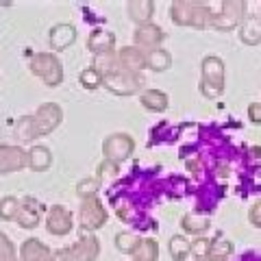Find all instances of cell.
I'll return each instance as SVG.
<instances>
[{"instance_id": "1", "label": "cell", "mask_w": 261, "mask_h": 261, "mask_svg": "<svg viewBox=\"0 0 261 261\" xmlns=\"http://www.w3.org/2000/svg\"><path fill=\"white\" fill-rule=\"evenodd\" d=\"M214 7L207 3H194V0H176L170 5V20L176 27H192V29H207L209 18L214 15Z\"/></svg>"}, {"instance_id": "2", "label": "cell", "mask_w": 261, "mask_h": 261, "mask_svg": "<svg viewBox=\"0 0 261 261\" xmlns=\"http://www.w3.org/2000/svg\"><path fill=\"white\" fill-rule=\"evenodd\" d=\"M200 94L205 98H218L226 87V65L216 55H209L200 61Z\"/></svg>"}, {"instance_id": "3", "label": "cell", "mask_w": 261, "mask_h": 261, "mask_svg": "<svg viewBox=\"0 0 261 261\" xmlns=\"http://www.w3.org/2000/svg\"><path fill=\"white\" fill-rule=\"evenodd\" d=\"M31 74L42 79L46 87H57L63 83V65L55 53H37L29 61Z\"/></svg>"}, {"instance_id": "4", "label": "cell", "mask_w": 261, "mask_h": 261, "mask_svg": "<svg viewBox=\"0 0 261 261\" xmlns=\"http://www.w3.org/2000/svg\"><path fill=\"white\" fill-rule=\"evenodd\" d=\"M107 209H105V202L98 198V196H94V198H85L83 202H81V209H79V224L83 231L87 233H94L98 231L100 226H105V222H107Z\"/></svg>"}, {"instance_id": "5", "label": "cell", "mask_w": 261, "mask_h": 261, "mask_svg": "<svg viewBox=\"0 0 261 261\" xmlns=\"http://www.w3.org/2000/svg\"><path fill=\"white\" fill-rule=\"evenodd\" d=\"M133 150H135V140L128 133H111L105 137V142H102L105 159L118 163V166L122 161H126L130 154H133Z\"/></svg>"}, {"instance_id": "6", "label": "cell", "mask_w": 261, "mask_h": 261, "mask_svg": "<svg viewBox=\"0 0 261 261\" xmlns=\"http://www.w3.org/2000/svg\"><path fill=\"white\" fill-rule=\"evenodd\" d=\"M142 74H128L124 70H118L102 79V87L116 96H133L142 89Z\"/></svg>"}, {"instance_id": "7", "label": "cell", "mask_w": 261, "mask_h": 261, "mask_svg": "<svg viewBox=\"0 0 261 261\" xmlns=\"http://www.w3.org/2000/svg\"><path fill=\"white\" fill-rule=\"evenodd\" d=\"M163 42H166V31H163L159 24L148 22V24H140V27H135L133 46L140 48V50H144V53L157 50V48H163Z\"/></svg>"}, {"instance_id": "8", "label": "cell", "mask_w": 261, "mask_h": 261, "mask_svg": "<svg viewBox=\"0 0 261 261\" xmlns=\"http://www.w3.org/2000/svg\"><path fill=\"white\" fill-rule=\"evenodd\" d=\"M33 120H35V128H37L39 137L50 135L53 130L59 128V124L63 122V109L57 102H44V105L37 107Z\"/></svg>"}, {"instance_id": "9", "label": "cell", "mask_w": 261, "mask_h": 261, "mask_svg": "<svg viewBox=\"0 0 261 261\" xmlns=\"http://www.w3.org/2000/svg\"><path fill=\"white\" fill-rule=\"evenodd\" d=\"M74 228V216L63 205H53L46 214V231L55 238H63Z\"/></svg>"}, {"instance_id": "10", "label": "cell", "mask_w": 261, "mask_h": 261, "mask_svg": "<svg viewBox=\"0 0 261 261\" xmlns=\"http://www.w3.org/2000/svg\"><path fill=\"white\" fill-rule=\"evenodd\" d=\"M27 150L22 146L0 144V174H13L27 168Z\"/></svg>"}, {"instance_id": "11", "label": "cell", "mask_w": 261, "mask_h": 261, "mask_svg": "<svg viewBox=\"0 0 261 261\" xmlns=\"http://www.w3.org/2000/svg\"><path fill=\"white\" fill-rule=\"evenodd\" d=\"M70 255H72V261H96L98 255H100V240L94 233L83 231L76 244L70 246Z\"/></svg>"}, {"instance_id": "12", "label": "cell", "mask_w": 261, "mask_h": 261, "mask_svg": "<svg viewBox=\"0 0 261 261\" xmlns=\"http://www.w3.org/2000/svg\"><path fill=\"white\" fill-rule=\"evenodd\" d=\"M15 222L22 228H27V231L39 226V222H42V205H39V200H35L33 196L22 198L18 205V214H15Z\"/></svg>"}, {"instance_id": "13", "label": "cell", "mask_w": 261, "mask_h": 261, "mask_svg": "<svg viewBox=\"0 0 261 261\" xmlns=\"http://www.w3.org/2000/svg\"><path fill=\"white\" fill-rule=\"evenodd\" d=\"M118 55V63L120 70L128 72V74H142L146 70V53L140 50L135 46H122L120 50H116Z\"/></svg>"}, {"instance_id": "14", "label": "cell", "mask_w": 261, "mask_h": 261, "mask_svg": "<svg viewBox=\"0 0 261 261\" xmlns=\"http://www.w3.org/2000/svg\"><path fill=\"white\" fill-rule=\"evenodd\" d=\"M48 42H50V48L55 53H61L65 48H70L76 42V27L68 22L55 24V27L48 31Z\"/></svg>"}, {"instance_id": "15", "label": "cell", "mask_w": 261, "mask_h": 261, "mask_svg": "<svg viewBox=\"0 0 261 261\" xmlns=\"http://www.w3.org/2000/svg\"><path fill=\"white\" fill-rule=\"evenodd\" d=\"M87 50L94 57L116 53V35L105 29H94L87 37Z\"/></svg>"}, {"instance_id": "16", "label": "cell", "mask_w": 261, "mask_h": 261, "mask_svg": "<svg viewBox=\"0 0 261 261\" xmlns=\"http://www.w3.org/2000/svg\"><path fill=\"white\" fill-rule=\"evenodd\" d=\"M27 159H29L27 168H31L33 172H46L53 166V152L48 146H42V144L31 146L27 150Z\"/></svg>"}, {"instance_id": "17", "label": "cell", "mask_w": 261, "mask_h": 261, "mask_svg": "<svg viewBox=\"0 0 261 261\" xmlns=\"http://www.w3.org/2000/svg\"><path fill=\"white\" fill-rule=\"evenodd\" d=\"M240 42L244 46H259L261 44V18L259 15H246L238 27Z\"/></svg>"}, {"instance_id": "18", "label": "cell", "mask_w": 261, "mask_h": 261, "mask_svg": "<svg viewBox=\"0 0 261 261\" xmlns=\"http://www.w3.org/2000/svg\"><path fill=\"white\" fill-rule=\"evenodd\" d=\"M53 250L42 240L29 238L20 246V261H50Z\"/></svg>"}, {"instance_id": "19", "label": "cell", "mask_w": 261, "mask_h": 261, "mask_svg": "<svg viewBox=\"0 0 261 261\" xmlns=\"http://www.w3.org/2000/svg\"><path fill=\"white\" fill-rule=\"evenodd\" d=\"M140 102L146 111H152V113H163L170 107V98L161 89H144L140 94Z\"/></svg>"}, {"instance_id": "20", "label": "cell", "mask_w": 261, "mask_h": 261, "mask_svg": "<svg viewBox=\"0 0 261 261\" xmlns=\"http://www.w3.org/2000/svg\"><path fill=\"white\" fill-rule=\"evenodd\" d=\"M126 13L137 27L140 24H148L152 22V15H154V3L152 0H130L126 5Z\"/></svg>"}, {"instance_id": "21", "label": "cell", "mask_w": 261, "mask_h": 261, "mask_svg": "<svg viewBox=\"0 0 261 261\" xmlns=\"http://www.w3.org/2000/svg\"><path fill=\"white\" fill-rule=\"evenodd\" d=\"M13 133H15V140H18L20 146H29V144H33L39 137L33 116L18 118V122H15V126H13Z\"/></svg>"}, {"instance_id": "22", "label": "cell", "mask_w": 261, "mask_h": 261, "mask_svg": "<svg viewBox=\"0 0 261 261\" xmlns=\"http://www.w3.org/2000/svg\"><path fill=\"white\" fill-rule=\"evenodd\" d=\"M209 218L207 216H198V214H185L181 218V228L185 235H194V238H198V235H205V231H209Z\"/></svg>"}, {"instance_id": "23", "label": "cell", "mask_w": 261, "mask_h": 261, "mask_svg": "<svg viewBox=\"0 0 261 261\" xmlns=\"http://www.w3.org/2000/svg\"><path fill=\"white\" fill-rule=\"evenodd\" d=\"M172 65V55L166 48H157V50L146 53V70L152 72H166Z\"/></svg>"}, {"instance_id": "24", "label": "cell", "mask_w": 261, "mask_h": 261, "mask_svg": "<svg viewBox=\"0 0 261 261\" xmlns=\"http://www.w3.org/2000/svg\"><path fill=\"white\" fill-rule=\"evenodd\" d=\"M133 261H157L159 259V244L154 242L152 238L140 240L137 248L133 250Z\"/></svg>"}, {"instance_id": "25", "label": "cell", "mask_w": 261, "mask_h": 261, "mask_svg": "<svg viewBox=\"0 0 261 261\" xmlns=\"http://www.w3.org/2000/svg\"><path fill=\"white\" fill-rule=\"evenodd\" d=\"M92 68H94L102 79H105V76H109V74H113V72H118V70H120L118 55H116V53H109V55H98V57H94Z\"/></svg>"}, {"instance_id": "26", "label": "cell", "mask_w": 261, "mask_h": 261, "mask_svg": "<svg viewBox=\"0 0 261 261\" xmlns=\"http://www.w3.org/2000/svg\"><path fill=\"white\" fill-rule=\"evenodd\" d=\"M168 252L174 261H185L190 257V240L185 235H172L168 242Z\"/></svg>"}, {"instance_id": "27", "label": "cell", "mask_w": 261, "mask_h": 261, "mask_svg": "<svg viewBox=\"0 0 261 261\" xmlns=\"http://www.w3.org/2000/svg\"><path fill=\"white\" fill-rule=\"evenodd\" d=\"M233 242L231 240H224V238H214V240H209V255L211 259H228L233 255Z\"/></svg>"}, {"instance_id": "28", "label": "cell", "mask_w": 261, "mask_h": 261, "mask_svg": "<svg viewBox=\"0 0 261 261\" xmlns=\"http://www.w3.org/2000/svg\"><path fill=\"white\" fill-rule=\"evenodd\" d=\"M218 7H220V11L222 13L231 15V18L240 20V22L248 15V3L246 0H222Z\"/></svg>"}, {"instance_id": "29", "label": "cell", "mask_w": 261, "mask_h": 261, "mask_svg": "<svg viewBox=\"0 0 261 261\" xmlns=\"http://www.w3.org/2000/svg\"><path fill=\"white\" fill-rule=\"evenodd\" d=\"M240 24H242L240 20H235V18H231V15H226V13L220 11V7L214 11V15L209 18V27L218 29V31H235Z\"/></svg>"}, {"instance_id": "30", "label": "cell", "mask_w": 261, "mask_h": 261, "mask_svg": "<svg viewBox=\"0 0 261 261\" xmlns=\"http://www.w3.org/2000/svg\"><path fill=\"white\" fill-rule=\"evenodd\" d=\"M100 178L98 176H87V178H81V181L76 183V196L81 200L85 198H94V196L98 194V190H100Z\"/></svg>"}, {"instance_id": "31", "label": "cell", "mask_w": 261, "mask_h": 261, "mask_svg": "<svg viewBox=\"0 0 261 261\" xmlns=\"http://www.w3.org/2000/svg\"><path fill=\"white\" fill-rule=\"evenodd\" d=\"M79 83H81V87H85V89H89V92H94V89L102 87V76L98 74V72L92 68V65H87V68L81 70Z\"/></svg>"}, {"instance_id": "32", "label": "cell", "mask_w": 261, "mask_h": 261, "mask_svg": "<svg viewBox=\"0 0 261 261\" xmlns=\"http://www.w3.org/2000/svg\"><path fill=\"white\" fill-rule=\"evenodd\" d=\"M140 244V238L135 233H128V231H122L116 235V248L122 252V255H133V250L137 248Z\"/></svg>"}, {"instance_id": "33", "label": "cell", "mask_w": 261, "mask_h": 261, "mask_svg": "<svg viewBox=\"0 0 261 261\" xmlns=\"http://www.w3.org/2000/svg\"><path fill=\"white\" fill-rule=\"evenodd\" d=\"M18 205H20V200L15 198V196H5V198H0V220H5V222L15 220Z\"/></svg>"}, {"instance_id": "34", "label": "cell", "mask_w": 261, "mask_h": 261, "mask_svg": "<svg viewBox=\"0 0 261 261\" xmlns=\"http://www.w3.org/2000/svg\"><path fill=\"white\" fill-rule=\"evenodd\" d=\"M0 261H18V250L15 244L9 240V235L0 231Z\"/></svg>"}, {"instance_id": "35", "label": "cell", "mask_w": 261, "mask_h": 261, "mask_svg": "<svg viewBox=\"0 0 261 261\" xmlns=\"http://www.w3.org/2000/svg\"><path fill=\"white\" fill-rule=\"evenodd\" d=\"M190 255L194 259H207L209 255V238H202V235H198L194 242H190Z\"/></svg>"}, {"instance_id": "36", "label": "cell", "mask_w": 261, "mask_h": 261, "mask_svg": "<svg viewBox=\"0 0 261 261\" xmlns=\"http://www.w3.org/2000/svg\"><path fill=\"white\" fill-rule=\"evenodd\" d=\"M118 172H120V166H118V163H113V161L105 159L100 166H98V178H100V181L105 176H116Z\"/></svg>"}, {"instance_id": "37", "label": "cell", "mask_w": 261, "mask_h": 261, "mask_svg": "<svg viewBox=\"0 0 261 261\" xmlns=\"http://www.w3.org/2000/svg\"><path fill=\"white\" fill-rule=\"evenodd\" d=\"M248 222L252 226L261 228V200H255L250 205V209H248Z\"/></svg>"}, {"instance_id": "38", "label": "cell", "mask_w": 261, "mask_h": 261, "mask_svg": "<svg viewBox=\"0 0 261 261\" xmlns=\"http://www.w3.org/2000/svg\"><path fill=\"white\" fill-rule=\"evenodd\" d=\"M246 113H248V120L252 122V124L261 126V102H250Z\"/></svg>"}, {"instance_id": "39", "label": "cell", "mask_w": 261, "mask_h": 261, "mask_svg": "<svg viewBox=\"0 0 261 261\" xmlns=\"http://www.w3.org/2000/svg\"><path fill=\"white\" fill-rule=\"evenodd\" d=\"M50 261H72L70 248H57V250H53Z\"/></svg>"}, {"instance_id": "40", "label": "cell", "mask_w": 261, "mask_h": 261, "mask_svg": "<svg viewBox=\"0 0 261 261\" xmlns=\"http://www.w3.org/2000/svg\"><path fill=\"white\" fill-rule=\"evenodd\" d=\"M196 261H200V259H196Z\"/></svg>"}, {"instance_id": "41", "label": "cell", "mask_w": 261, "mask_h": 261, "mask_svg": "<svg viewBox=\"0 0 261 261\" xmlns=\"http://www.w3.org/2000/svg\"><path fill=\"white\" fill-rule=\"evenodd\" d=\"M259 18H261V15H259Z\"/></svg>"}]
</instances>
